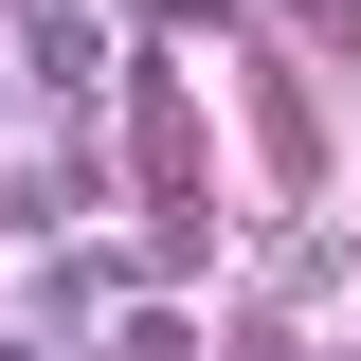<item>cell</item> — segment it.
Returning <instances> with one entry per match:
<instances>
[{
    "label": "cell",
    "mask_w": 361,
    "mask_h": 361,
    "mask_svg": "<svg viewBox=\"0 0 361 361\" xmlns=\"http://www.w3.org/2000/svg\"><path fill=\"white\" fill-rule=\"evenodd\" d=\"M18 73H37L54 109H90V90H109V37H90V0H18Z\"/></svg>",
    "instance_id": "cell-1"
},
{
    "label": "cell",
    "mask_w": 361,
    "mask_h": 361,
    "mask_svg": "<svg viewBox=\"0 0 361 361\" xmlns=\"http://www.w3.org/2000/svg\"><path fill=\"white\" fill-rule=\"evenodd\" d=\"M90 361H180V307H109V325H90Z\"/></svg>",
    "instance_id": "cell-2"
},
{
    "label": "cell",
    "mask_w": 361,
    "mask_h": 361,
    "mask_svg": "<svg viewBox=\"0 0 361 361\" xmlns=\"http://www.w3.org/2000/svg\"><path fill=\"white\" fill-rule=\"evenodd\" d=\"M0 361H54V343H0Z\"/></svg>",
    "instance_id": "cell-3"
}]
</instances>
